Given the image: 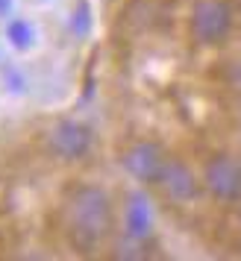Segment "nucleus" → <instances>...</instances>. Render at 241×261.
<instances>
[{
    "instance_id": "f257e3e1",
    "label": "nucleus",
    "mask_w": 241,
    "mask_h": 261,
    "mask_svg": "<svg viewBox=\"0 0 241 261\" xmlns=\"http://www.w3.org/2000/svg\"><path fill=\"white\" fill-rule=\"evenodd\" d=\"M65 232L74 249L94 252L112 232V200L97 185H80L68 197L65 208Z\"/></svg>"
},
{
    "instance_id": "f03ea898",
    "label": "nucleus",
    "mask_w": 241,
    "mask_h": 261,
    "mask_svg": "<svg viewBox=\"0 0 241 261\" xmlns=\"http://www.w3.org/2000/svg\"><path fill=\"white\" fill-rule=\"evenodd\" d=\"M232 30V6L227 0H197L191 9V36L203 47L227 41Z\"/></svg>"
},
{
    "instance_id": "7ed1b4c3",
    "label": "nucleus",
    "mask_w": 241,
    "mask_h": 261,
    "mask_svg": "<svg viewBox=\"0 0 241 261\" xmlns=\"http://www.w3.org/2000/svg\"><path fill=\"white\" fill-rule=\"evenodd\" d=\"M203 185L218 202L241 200V162L229 153L212 155L203 167Z\"/></svg>"
},
{
    "instance_id": "20e7f679",
    "label": "nucleus",
    "mask_w": 241,
    "mask_h": 261,
    "mask_svg": "<svg viewBox=\"0 0 241 261\" xmlns=\"http://www.w3.org/2000/svg\"><path fill=\"white\" fill-rule=\"evenodd\" d=\"M120 165H124V170H127L135 182L150 185V182H159L162 170L168 165V155H165V150H162L156 141H135L124 150Z\"/></svg>"
},
{
    "instance_id": "39448f33",
    "label": "nucleus",
    "mask_w": 241,
    "mask_h": 261,
    "mask_svg": "<svg viewBox=\"0 0 241 261\" xmlns=\"http://www.w3.org/2000/svg\"><path fill=\"white\" fill-rule=\"evenodd\" d=\"M91 141H94L91 129L85 123H77V120H62L50 129V150L62 159H68V162H77V159L88 155Z\"/></svg>"
},
{
    "instance_id": "423d86ee",
    "label": "nucleus",
    "mask_w": 241,
    "mask_h": 261,
    "mask_svg": "<svg viewBox=\"0 0 241 261\" xmlns=\"http://www.w3.org/2000/svg\"><path fill=\"white\" fill-rule=\"evenodd\" d=\"M162 194L168 197L171 202H191L197 197V176H194V170L185 162L180 159H168V165L162 170V176L156 182Z\"/></svg>"
},
{
    "instance_id": "0eeeda50",
    "label": "nucleus",
    "mask_w": 241,
    "mask_h": 261,
    "mask_svg": "<svg viewBox=\"0 0 241 261\" xmlns=\"http://www.w3.org/2000/svg\"><path fill=\"white\" fill-rule=\"evenodd\" d=\"M150 223H153V217H150L147 200L141 194H133V197H130V205H127V232H130V238H135V241L147 238Z\"/></svg>"
},
{
    "instance_id": "6e6552de",
    "label": "nucleus",
    "mask_w": 241,
    "mask_h": 261,
    "mask_svg": "<svg viewBox=\"0 0 241 261\" xmlns=\"http://www.w3.org/2000/svg\"><path fill=\"white\" fill-rule=\"evenodd\" d=\"M9 38H12L18 47H30L33 30H30V24H24V21H12V24H9Z\"/></svg>"
}]
</instances>
